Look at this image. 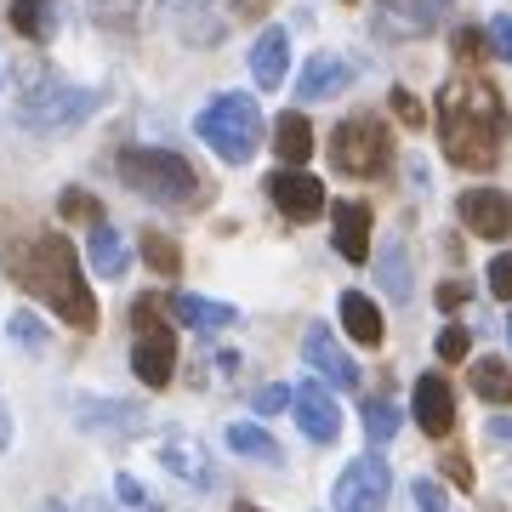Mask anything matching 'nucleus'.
Wrapping results in <instances>:
<instances>
[{
	"label": "nucleus",
	"instance_id": "obj_1",
	"mask_svg": "<svg viewBox=\"0 0 512 512\" xmlns=\"http://www.w3.org/2000/svg\"><path fill=\"white\" fill-rule=\"evenodd\" d=\"M0 268L18 279L29 296H40L46 308L74 330H92L97 325V296L80 274V256L63 234H29V239H12L0 251Z\"/></svg>",
	"mask_w": 512,
	"mask_h": 512
},
{
	"label": "nucleus",
	"instance_id": "obj_2",
	"mask_svg": "<svg viewBox=\"0 0 512 512\" xmlns=\"http://www.w3.org/2000/svg\"><path fill=\"white\" fill-rule=\"evenodd\" d=\"M439 137H444V154L467 171H490L501 160V137H507V109L495 97L490 80H450L439 97Z\"/></svg>",
	"mask_w": 512,
	"mask_h": 512
},
{
	"label": "nucleus",
	"instance_id": "obj_3",
	"mask_svg": "<svg viewBox=\"0 0 512 512\" xmlns=\"http://www.w3.org/2000/svg\"><path fill=\"white\" fill-rule=\"evenodd\" d=\"M120 183L131 194H143L154 205H194L200 200V177H194V165L183 154H171V148H120Z\"/></svg>",
	"mask_w": 512,
	"mask_h": 512
},
{
	"label": "nucleus",
	"instance_id": "obj_4",
	"mask_svg": "<svg viewBox=\"0 0 512 512\" xmlns=\"http://www.w3.org/2000/svg\"><path fill=\"white\" fill-rule=\"evenodd\" d=\"M194 131H200L228 165H245L256 154V143H262V109H256V97H245V92H222L200 109Z\"/></svg>",
	"mask_w": 512,
	"mask_h": 512
},
{
	"label": "nucleus",
	"instance_id": "obj_5",
	"mask_svg": "<svg viewBox=\"0 0 512 512\" xmlns=\"http://www.w3.org/2000/svg\"><path fill=\"white\" fill-rule=\"evenodd\" d=\"M330 160L348 177H387L393 171V137L376 114H353L330 131Z\"/></svg>",
	"mask_w": 512,
	"mask_h": 512
},
{
	"label": "nucleus",
	"instance_id": "obj_6",
	"mask_svg": "<svg viewBox=\"0 0 512 512\" xmlns=\"http://www.w3.org/2000/svg\"><path fill=\"white\" fill-rule=\"evenodd\" d=\"M131 325H137V348H131V370H137V382H143V387H165V382H171V370H177V342H171L160 308H154V302H137V308H131Z\"/></svg>",
	"mask_w": 512,
	"mask_h": 512
},
{
	"label": "nucleus",
	"instance_id": "obj_7",
	"mask_svg": "<svg viewBox=\"0 0 512 512\" xmlns=\"http://www.w3.org/2000/svg\"><path fill=\"white\" fill-rule=\"evenodd\" d=\"M387 490H393V473H387V461L370 450V456L348 461L342 467V478H336V512H382Z\"/></svg>",
	"mask_w": 512,
	"mask_h": 512
},
{
	"label": "nucleus",
	"instance_id": "obj_8",
	"mask_svg": "<svg viewBox=\"0 0 512 512\" xmlns=\"http://www.w3.org/2000/svg\"><path fill=\"white\" fill-rule=\"evenodd\" d=\"M103 97L97 92H74V86H52V92H40L23 103V126H35V131H74L86 114L97 109Z\"/></svg>",
	"mask_w": 512,
	"mask_h": 512
},
{
	"label": "nucleus",
	"instance_id": "obj_9",
	"mask_svg": "<svg viewBox=\"0 0 512 512\" xmlns=\"http://www.w3.org/2000/svg\"><path fill=\"white\" fill-rule=\"evenodd\" d=\"M160 461H165V473L183 478L188 490H200V495L217 490V461H211V450H205L194 433H183V427H171L160 439Z\"/></svg>",
	"mask_w": 512,
	"mask_h": 512
},
{
	"label": "nucleus",
	"instance_id": "obj_10",
	"mask_svg": "<svg viewBox=\"0 0 512 512\" xmlns=\"http://www.w3.org/2000/svg\"><path fill=\"white\" fill-rule=\"evenodd\" d=\"M291 410H296V421H302V433H308L313 444L342 439V404H336V393H330L325 376H319V382H296L291 387Z\"/></svg>",
	"mask_w": 512,
	"mask_h": 512
},
{
	"label": "nucleus",
	"instance_id": "obj_11",
	"mask_svg": "<svg viewBox=\"0 0 512 512\" xmlns=\"http://www.w3.org/2000/svg\"><path fill=\"white\" fill-rule=\"evenodd\" d=\"M268 200L279 205V217L313 222L319 211H325V183H319V177H308L302 165H279L274 177H268Z\"/></svg>",
	"mask_w": 512,
	"mask_h": 512
},
{
	"label": "nucleus",
	"instance_id": "obj_12",
	"mask_svg": "<svg viewBox=\"0 0 512 512\" xmlns=\"http://www.w3.org/2000/svg\"><path fill=\"white\" fill-rule=\"evenodd\" d=\"M450 0H376V29L393 40H416L427 29H439Z\"/></svg>",
	"mask_w": 512,
	"mask_h": 512
},
{
	"label": "nucleus",
	"instance_id": "obj_13",
	"mask_svg": "<svg viewBox=\"0 0 512 512\" xmlns=\"http://www.w3.org/2000/svg\"><path fill=\"white\" fill-rule=\"evenodd\" d=\"M74 421L97 433V439H137L148 427V410L143 404H120V399H86L74 404Z\"/></svg>",
	"mask_w": 512,
	"mask_h": 512
},
{
	"label": "nucleus",
	"instance_id": "obj_14",
	"mask_svg": "<svg viewBox=\"0 0 512 512\" xmlns=\"http://www.w3.org/2000/svg\"><path fill=\"white\" fill-rule=\"evenodd\" d=\"M461 222L473 228V234L484 239H507L512 234V194H501V188H467L456 200Z\"/></svg>",
	"mask_w": 512,
	"mask_h": 512
},
{
	"label": "nucleus",
	"instance_id": "obj_15",
	"mask_svg": "<svg viewBox=\"0 0 512 512\" xmlns=\"http://www.w3.org/2000/svg\"><path fill=\"white\" fill-rule=\"evenodd\" d=\"M160 12H165V23H171L188 46H217L222 29H228L211 0H160Z\"/></svg>",
	"mask_w": 512,
	"mask_h": 512
},
{
	"label": "nucleus",
	"instance_id": "obj_16",
	"mask_svg": "<svg viewBox=\"0 0 512 512\" xmlns=\"http://www.w3.org/2000/svg\"><path fill=\"white\" fill-rule=\"evenodd\" d=\"M302 353H308V365L319 370L330 387H359V365H353L348 353H342V342H330V330H325V325H313V330H308Z\"/></svg>",
	"mask_w": 512,
	"mask_h": 512
},
{
	"label": "nucleus",
	"instance_id": "obj_17",
	"mask_svg": "<svg viewBox=\"0 0 512 512\" xmlns=\"http://www.w3.org/2000/svg\"><path fill=\"white\" fill-rule=\"evenodd\" d=\"M416 421H421V433H433V439H444L456 427V393H450L444 376H421L416 382Z\"/></svg>",
	"mask_w": 512,
	"mask_h": 512
},
{
	"label": "nucleus",
	"instance_id": "obj_18",
	"mask_svg": "<svg viewBox=\"0 0 512 512\" xmlns=\"http://www.w3.org/2000/svg\"><path fill=\"white\" fill-rule=\"evenodd\" d=\"M330 228H336V251L348 256V262H365L370 256V205L336 200L330 205Z\"/></svg>",
	"mask_w": 512,
	"mask_h": 512
},
{
	"label": "nucleus",
	"instance_id": "obj_19",
	"mask_svg": "<svg viewBox=\"0 0 512 512\" xmlns=\"http://www.w3.org/2000/svg\"><path fill=\"white\" fill-rule=\"evenodd\" d=\"M348 80H353V69L342 63V57H336V52H319L308 69L296 74V97H302V103H325V97H336Z\"/></svg>",
	"mask_w": 512,
	"mask_h": 512
},
{
	"label": "nucleus",
	"instance_id": "obj_20",
	"mask_svg": "<svg viewBox=\"0 0 512 512\" xmlns=\"http://www.w3.org/2000/svg\"><path fill=\"white\" fill-rule=\"evenodd\" d=\"M285 69H291V35L285 29H268V35L251 46V74L262 92H279L285 86Z\"/></svg>",
	"mask_w": 512,
	"mask_h": 512
},
{
	"label": "nucleus",
	"instance_id": "obj_21",
	"mask_svg": "<svg viewBox=\"0 0 512 512\" xmlns=\"http://www.w3.org/2000/svg\"><path fill=\"white\" fill-rule=\"evenodd\" d=\"M86 262H92V274H103V279H120L131 268V251H126V239H120L114 222H92V234H86Z\"/></svg>",
	"mask_w": 512,
	"mask_h": 512
},
{
	"label": "nucleus",
	"instance_id": "obj_22",
	"mask_svg": "<svg viewBox=\"0 0 512 512\" xmlns=\"http://www.w3.org/2000/svg\"><path fill=\"white\" fill-rule=\"evenodd\" d=\"M342 325H348V336H353V342H365V348H382V336H387L382 308H376L365 291H348V296H342Z\"/></svg>",
	"mask_w": 512,
	"mask_h": 512
},
{
	"label": "nucleus",
	"instance_id": "obj_23",
	"mask_svg": "<svg viewBox=\"0 0 512 512\" xmlns=\"http://www.w3.org/2000/svg\"><path fill=\"white\" fill-rule=\"evenodd\" d=\"M171 313L183 319V325H194V330H234L239 325V313L228 308V302H211V296H171Z\"/></svg>",
	"mask_w": 512,
	"mask_h": 512
},
{
	"label": "nucleus",
	"instance_id": "obj_24",
	"mask_svg": "<svg viewBox=\"0 0 512 512\" xmlns=\"http://www.w3.org/2000/svg\"><path fill=\"white\" fill-rule=\"evenodd\" d=\"M12 29L23 40H52L57 35V0H12Z\"/></svg>",
	"mask_w": 512,
	"mask_h": 512
},
{
	"label": "nucleus",
	"instance_id": "obj_25",
	"mask_svg": "<svg viewBox=\"0 0 512 512\" xmlns=\"http://www.w3.org/2000/svg\"><path fill=\"white\" fill-rule=\"evenodd\" d=\"M274 154L285 165H302L313 154V126H308V114H279V126H274Z\"/></svg>",
	"mask_w": 512,
	"mask_h": 512
},
{
	"label": "nucleus",
	"instance_id": "obj_26",
	"mask_svg": "<svg viewBox=\"0 0 512 512\" xmlns=\"http://www.w3.org/2000/svg\"><path fill=\"white\" fill-rule=\"evenodd\" d=\"M222 439H228V450H234V456H251V461H268V467H279V444L268 439V433H262V427H256V421H234V427H228V433H222Z\"/></svg>",
	"mask_w": 512,
	"mask_h": 512
},
{
	"label": "nucleus",
	"instance_id": "obj_27",
	"mask_svg": "<svg viewBox=\"0 0 512 512\" xmlns=\"http://www.w3.org/2000/svg\"><path fill=\"white\" fill-rule=\"evenodd\" d=\"M376 285H382V296H393V302H410V251H404V245H387V251L376 256Z\"/></svg>",
	"mask_w": 512,
	"mask_h": 512
},
{
	"label": "nucleus",
	"instance_id": "obj_28",
	"mask_svg": "<svg viewBox=\"0 0 512 512\" xmlns=\"http://www.w3.org/2000/svg\"><path fill=\"white\" fill-rule=\"evenodd\" d=\"M467 387L490 404H512V370L501 365V359H478V365L467 370Z\"/></svg>",
	"mask_w": 512,
	"mask_h": 512
},
{
	"label": "nucleus",
	"instance_id": "obj_29",
	"mask_svg": "<svg viewBox=\"0 0 512 512\" xmlns=\"http://www.w3.org/2000/svg\"><path fill=\"white\" fill-rule=\"evenodd\" d=\"M365 427H370V450L387 444L393 433H399V404L393 399H365Z\"/></svg>",
	"mask_w": 512,
	"mask_h": 512
},
{
	"label": "nucleus",
	"instance_id": "obj_30",
	"mask_svg": "<svg viewBox=\"0 0 512 512\" xmlns=\"http://www.w3.org/2000/svg\"><path fill=\"white\" fill-rule=\"evenodd\" d=\"M6 330H12V342H18V348H29V353L46 348V319H40V313H29V308L12 313V319H6Z\"/></svg>",
	"mask_w": 512,
	"mask_h": 512
},
{
	"label": "nucleus",
	"instance_id": "obj_31",
	"mask_svg": "<svg viewBox=\"0 0 512 512\" xmlns=\"http://www.w3.org/2000/svg\"><path fill=\"white\" fill-rule=\"evenodd\" d=\"M143 256H148V268H154V274H177V268H183V256H177V239H165V234H143Z\"/></svg>",
	"mask_w": 512,
	"mask_h": 512
},
{
	"label": "nucleus",
	"instance_id": "obj_32",
	"mask_svg": "<svg viewBox=\"0 0 512 512\" xmlns=\"http://www.w3.org/2000/svg\"><path fill=\"white\" fill-rule=\"evenodd\" d=\"M57 211L63 217H86V222H103L97 217V200L86 194V188H63V200H57Z\"/></svg>",
	"mask_w": 512,
	"mask_h": 512
},
{
	"label": "nucleus",
	"instance_id": "obj_33",
	"mask_svg": "<svg viewBox=\"0 0 512 512\" xmlns=\"http://www.w3.org/2000/svg\"><path fill=\"white\" fill-rule=\"evenodd\" d=\"M114 495H120L126 507H137V512H154V495H148V490H143V484H137L131 473H120V478H114Z\"/></svg>",
	"mask_w": 512,
	"mask_h": 512
},
{
	"label": "nucleus",
	"instance_id": "obj_34",
	"mask_svg": "<svg viewBox=\"0 0 512 512\" xmlns=\"http://www.w3.org/2000/svg\"><path fill=\"white\" fill-rule=\"evenodd\" d=\"M410 495H416V512H450V501H444V490L433 484V478H416Z\"/></svg>",
	"mask_w": 512,
	"mask_h": 512
},
{
	"label": "nucleus",
	"instance_id": "obj_35",
	"mask_svg": "<svg viewBox=\"0 0 512 512\" xmlns=\"http://www.w3.org/2000/svg\"><path fill=\"white\" fill-rule=\"evenodd\" d=\"M251 404H256V416H274V410H285V404H291V387H279V382L256 387V393H251Z\"/></svg>",
	"mask_w": 512,
	"mask_h": 512
},
{
	"label": "nucleus",
	"instance_id": "obj_36",
	"mask_svg": "<svg viewBox=\"0 0 512 512\" xmlns=\"http://www.w3.org/2000/svg\"><path fill=\"white\" fill-rule=\"evenodd\" d=\"M387 103H393V114H399L404 126H421V120H427V109H421V103L404 92V86H393V97H387Z\"/></svg>",
	"mask_w": 512,
	"mask_h": 512
},
{
	"label": "nucleus",
	"instance_id": "obj_37",
	"mask_svg": "<svg viewBox=\"0 0 512 512\" xmlns=\"http://www.w3.org/2000/svg\"><path fill=\"white\" fill-rule=\"evenodd\" d=\"M92 12L103 23H131L137 18V0H92Z\"/></svg>",
	"mask_w": 512,
	"mask_h": 512
},
{
	"label": "nucleus",
	"instance_id": "obj_38",
	"mask_svg": "<svg viewBox=\"0 0 512 512\" xmlns=\"http://www.w3.org/2000/svg\"><path fill=\"white\" fill-rule=\"evenodd\" d=\"M490 291H495V296H507V302H512V251H507V256H495V262H490Z\"/></svg>",
	"mask_w": 512,
	"mask_h": 512
},
{
	"label": "nucleus",
	"instance_id": "obj_39",
	"mask_svg": "<svg viewBox=\"0 0 512 512\" xmlns=\"http://www.w3.org/2000/svg\"><path fill=\"white\" fill-rule=\"evenodd\" d=\"M490 46H495V57L512 63V12H501V18L490 23Z\"/></svg>",
	"mask_w": 512,
	"mask_h": 512
},
{
	"label": "nucleus",
	"instance_id": "obj_40",
	"mask_svg": "<svg viewBox=\"0 0 512 512\" xmlns=\"http://www.w3.org/2000/svg\"><path fill=\"white\" fill-rule=\"evenodd\" d=\"M439 359H467V330H461V325H450L439 336Z\"/></svg>",
	"mask_w": 512,
	"mask_h": 512
},
{
	"label": "nucleus",
	"instance_id": "obj_41",
	"mask_svg": "<svg viewBox=\"0 0 512 512\" xmlns=\"http://www.w3.org/2000/svg\"><path fill=\"white\" fill-rule=\"evenodd\" d=\"M461 302H467V285H461V279H444V285H439V308L456 313Z\"/></svg>",
	"mask_w": 512,
	"mask_h": 512
},
{
	"label": "nucleus",
	"instance_id": "obj_42",
	"mask_svg": "<svg viewBox=\"0 0 512 512\" xmlns=\"http://www.w3.org/2000/svg\"><path fill=\"white\" fill-rule=\"evenodd\" d=\"M444 473H450V484H461V490H473V467L461 456H444Z\"/></svg>",
	"mask_w": 512,
	"mask_h": 512
},
{
	"label": "nucleus",
	"instance_id": "obj_43",
	"mask_svg": "<svg viewBox=\"0 0 512 512\" xmlns=\"http://www.w3.org/2000/svg\"><path fill=\"white\" fill-rule=\"evenodd\" d=\"M484 433H490L495 444H501V450H512V421L501 416V421H490V427H484Z\"/></svg>",
	"mask_w": 512,
	"mask_h": 512
},
{
	"label": "nucleus",
	"instance_id": "obj_44",
	"mask_svg": "<svg viewBox=\"0 0 512 512\" xmlns=\"http://www.w3.org/2000/svg\"><path fill=\"white\" fill-rule=\"evenodd\" d=\"M6 444H12V410L0 404V450H6Z\"/></svg>",
	"mask_w": 512,
	"mask_h": 512
},
{
	"label": "nucleus",
	"instance_id": "obj_45",
	"mask_svg": "<svg viewBox=\"0 0 512 512\" xmlns=\"http://www.w3.org/2000/svg\"><path fill=\"white\" fill-rule=\"evenodd\" d=\"M234 512H262V507H251V501H239V507Z\"/></svg>",
	"mask_w": 512,
	"mask_h": 512
},
{
	"label": "nucleus",
	"instance_id": "obj_46",
	"mask_svg": "<svg viewBox=\"0 0 512 512\" xmlns=\"http://www.w3.org/2000/svg\"><path fill=\"white\" fill-rule=\"evenodd\" d=\"M40 512H69V507H57V501H46V507H40Z\"/></svg>",
	"mask_w": 512,
	"mask_h": 512
},
{
	"label": "nucleus",
	"instance_id": "obj_47",
	"mask_svg": "<svg viewBox=\"0 0 512 512\" xmlns=\"http://www.w3.org/2000/svg\"><path fill=\"white\" fill-rule=\"evenodd\" d=\"M507 342H512V313H507Z\"/></svg>",
	"mask_w": 512,
	"mask_h": 512
},
{
	"label": "nucleus",
	"instance_id": "obj_48",
	"mask_svg": "<svg viewBox=\"0 0 512 512\" xmlns=\"http://www.w3.org/2000/svg\"><path fill=\"white\" fill-rule=\"evenodd\" d=\"M154 512H160V507H154Z\"/></svg>",
	"mask_w": 512,
	"mask_h": 512
}]
</instances>
